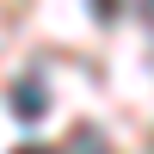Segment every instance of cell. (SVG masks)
Masks as SVG:
<instances>
[{"instance_id":"6da1fadb","label":"cell","mask_w":154,"mask_h":154,"mask_svg":"<svg viewBox=\"0 0 154 154\" xmlns=\"http://www.w3.org/2000/svg\"><path fill=\"white\" fill-rule=\"evenodd\" d=\"M12 105H19V117H37V111H43V105H49V99H43V93H37V86H31V80H25V86H12Z\"/></svg>"},{"instance_id":"7a4b0ae2","label":"cell","mask_w":154,"mask_h":154,"mask_svg":"<svg viewBox=\"0 0 154 154\" xmlns=\"http://www.w3.org/2000/svg\"><path fill=\"white\" fill-rule=\"evenodd\" d=\"M111 6H117V0H99V12H111Z\"/></svg>"},{"instance_id":"3957f363","label":"cell","mask_w":154,"mask_h":154,"mask_svg":"<svg viewBox=\"0 0 154 154\" xmlns=\"http://www.w3.org/2000/svg\"><path fill=\"white\" fill-rule=\"evenodd\" d=\"M19 154H43V148H19Z\"/></svg>"}]
</instances>
